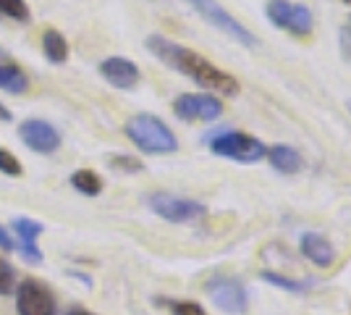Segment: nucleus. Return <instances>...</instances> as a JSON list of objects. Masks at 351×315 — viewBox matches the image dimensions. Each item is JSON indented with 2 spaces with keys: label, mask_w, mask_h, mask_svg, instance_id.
I'll return each instance as SVG.
<instances>
[{
  "label": "nucleus",
  "mask_w": 351,
  "mask_h": 315,
  "mask_svg": "<svg viewBox=\"0 0 351 315\" xmlns=\"http://www.w3.org/2000/svg\"><path fill=\"white\" fill-rule=\"evenodd\" d=\"M145 45L168 69L189 76L191 82H197L199 87H205L210 92H218V95H228V97L239 95V82H236L234 76L228 74V71H223V69H218V66H213L210 60L202 58L199 53L189 50V47L178 45V43L162 37V34H149L145 40Z\"/></svg>",
  "instance_id": "nucleus-1"
},
{
  "label": "nucleus",
  "mask_w": 351,
  "mask_h": 315,
  "mask_svg": "<svg viewBox=\"0 0 351 315\" xmlns=\"http://www.w3.org/2000/svg\"><path fill=\"white\" fill-rule=\"evenodd\" d=\"M126 137L147 155H168L178 150V139L171 126L152 113H136L126 121Z\"/></svg>",
  "instance_id": "nucleus-2"
},
{
  "label": "nucleus",
  "mask_w": 351,
  "mask_h": 315,
  "mask_svg": "<svg viewBox=\"0 0 351 315\" xmlns=\"http://www.w3.org/2000/svg\"><path fill=\"white\" fill-rule=\"evenodd\" d=\"M184 3L191 5V11H194L197 16H202L213 30L228 34V37L236 40L239 45H247V47L257 45V37H254V34H252L241 21H236L234 16L223 8L218 0H184Z\"/></svg>",
  "instance_id": "nucleus-3"
},
{
  "label": "nucleus",
  "mask_w": 351,
  "mask_h": 315,
  "mask_svg": "<svg viewBox=\"0 0 351 315\" xmlns=\"http://www.w3.org/2000/svg\"><path fill=\"white\" fill-rule=\"evenodd\" d=\"M210 150L218 158H228L236 163H257L265 158L267 148L257 137L244 135V132H223L210 139Z\"/></svg>",
  "instance_id": "nucleus-4"
},
{
  "label": "nucleus",
  "mask_w": 351,
  "mask_h": 315,
  "mask_svg": "<svg viewBox=\"0 0 351 315\" xmlns=\"http://www.w3.org/2000/svg\"><path fill=\"white\" fill-rule=\"evenodd\" d=\"M265 14H267L273 27L286 30L293 37H307L315 27L312 11L302 3H293V0H267Z\"/></svg>",
  "instance_id": "nucleus-5"
},
{
  "label": "nucleus",
  "mask_w": 351,
  "mask_h": 315,
  "mask_svg": "<svg viewBox=\"0 0 351 315\" xmlns=\"http://www.w3.org/2000/svg\"><path fill=\"white\" fill-rule=\"evenodd\" d=\"M147 208L152 210L155 215H160L162 221H171V224H189V221H197V218H202L207 213L202 202L168 195V192L149 195L147 197Z\"/></svg>",
  "instance_id": "nucleus-6"
},
{
  "label": "nucleus",
  "mask_w": 351,
  "mask_h": 315,
  "mask_svg": "<svg viewBox=\"0 0 351 315\" xmlns=\"http://www.w3.org/2000/svg\"><path fill=\"white\" fill-rule=\"evenodd\" d=\"M207 297L215 302V307H220L223 313L239 315L247 310V289L241 281L228 279V276H218V279H210L205 286Z\"/></svg>",
  "instance_id": "nucleus-7"
},
{
  "label": "nucleus",
  "mask_w": 351,
  "mask_h": 315,
  "mask_svg": "<svg viewBox=\"0 0 351 315\" xmlns=\"http://www.w3.org/2000/svg\"><path fill=\"white\" fill-rule=\"evenodd\" d=\"M16 310L19 315H56V300L47 286L27 279L16 286Z\"/></svg>",
  "instance_id": "nucleus-8"
},
{
  "label": "nucleus",
  "mask_w": 351,
  "mask_h": 315,
  "mask_svg": "<svg viewBox=\"0 0 351 315\" xmlns=\"http://www.w3.org/2000/svg\"><path fill=\"white\" fill-rule=\"evenodd\" d=\"M173 113L181 121H215L223 113V103L213 95L186 92L173 100Z\"/></svg>",
  "instance_id": "nucleus-9"
},
{
  "label": "nucleus",
  "mask_w": 351,
  "mask_h": 315,
  "mask_svg": "<svg viewBox=\"0 0 351 315\" xmlns=\"http://www.w3.org/2000/svg\"><path fill=\"white\" fill-rule=\"evenodd\" d=\"M19 137H21V142L32 152H40V155H53L60 148V132L50 121H43V119L21 121Z\"/></svg>",
  "instance_id": "nucleus-10"
},
{
  "label": "nucleus",
  "mask_w": 351,
  "mask_h": 315,
  "mask_svg": "<svg viewBox=\"0 0 351 315\" xmlns=\"http://www.w3.org/2000/svg\"><path fill=\"white\" fill-rule=\"evenodd\" d=\"M100 74L116 90H134L139 84V66L129 58H121V56H110V58L100 60Z\"/></svg>",
  "instance_id": "nucleus-11"
},
{
  "label": "nucleus",
  "mask_w": 351,
  "mask_h": 315,
  "mask_svg": "<svg viewBox=\"0 0 351 315\" xmlns=\"http://www.w3.org/2000/svg\"><path fill=\"white\" fill-rule=\"evenodd\" d=\"M299 250H302V255L307 257L309 263H315V266H320V268L333 266V260H336V250H333V244L325 240L322 234H315V231L302 234V240H299Z\"/></svg>",
  "instance_id": "nucleus-12"
},
{
  "label": "nucleus",
  "mask_w": 351,
  "mask_h": 315,
  "mask_svg": "<svg viewBox=\"0 0 351 315\" xmlns=\"http://www.w3.org/2000/svg\"><path fill=\"white\" fill-rule=\"evenodd\" d=\"M265 158L278 174H286V176H293L302 171V155L293 150L291 145H273V148H267Z\"/></svg>",
  "instance_id": "nucleus-13"
},
{
  "label": "nucleus",
  "mask_w": 351,
  "mask_h": 315,
  "mask_svg": "<svg viewBox=\"0 0 351 315\" xmlns=\"http://www.w3.org/2000/svg\"><path fill=\"white\" fill-rule=\"evenodd\" d=\"M43 50H45V58L50 60V63H66V58H69V43H66V37L58 30L45 32Z\"/></svg>",
  "instance_id": "nucleus-14"
},
{
  "label": "nucleus",
  "mask_w": 351,
  "mask_h": 315,
  "mask_svg": "<svg viewBox=\"0 0 351 315\" xmlns=\"http://www.w3.org/2000/svg\"><path fill=\"white\" fill-rule=\"evenodd\" d=\"M71 187L76 192H82V195L97 197L103 192V179H100V174L92 171V168H79V171L71 174Z\"/></svg>",
  "instance_id": "nucleus-15"
},
{
  "label": "nucleus",
  "mask_w": 351,
  "mask_h": 315,
  "mask_svg": "<svg viewBox=\"0 0 351 315\" xmlns=\"http://www.w3.org/2000/svg\"><path fill=\"white\" fill-rule=\"evenodd\" d=\"M29 87V79L21 69H16L11 63H0V90H8L14 95H21Z\"/></svg>",
  "instance_id": "nucleus-16"
},
{
  "label": "nucleus",
  "mask_w": 351,
  "mask_h": 315,
  "mask_svg": "<svg viewBox=\"0 0 351 315\" xmlns=\"http://www.w3.org/2000/svg\"><path fill=\"white\" fill-rule=\"evenodd\" d=\"M263 281H267V284L276 286V289H283V292H291V294H302V292H307V289H309V284H302V281L286 279V276H280V273H273V270H265Z\"/></svg>",
  "instance_id": "nucleus-17"
},
{
  "label": "nucleus",
  "mask_w": 351,
  "mask_h": 315,
  "mask_svg": "<svg viewBox=\"0 0 351 315\" xmlns=\"http://www.w3.org/2000/svg\"><path fill=\"white\" fill-rule=\"evenodd\" d=\"M14 231L19 234V242H37L43 234V224L32 218H14Z\"/></svg>",
  "instance_id": "nucleus-18"
},
{
  "label": "nucleus",
  "mask_w": 351,
  "mask_h": 315,
  "mask_svg": "<svg viewBox=\"0 0 351 315\" xmlns=\"http://www.w3.org/2000/svg\"><path fill=\"white\" fill-rule=\"evenodd\" d=\"M0 14L14 21H29V5L27 0H0Z\"/></svg>",
  "instance_id": "nucleus-19"
},
{
  "label": "nucleus",
  "mask_w": 351,
  "mask_h": 315,
  "mask_svg": "<svg viewBox=\"0 0 351 315\" xmlns=\"http://www.w3.org/2000/svg\"><path fill=\"white\" fill-rule=\"evenodd\" d=\"M162 307H168L171 315H207L202 305L191 300H160Z\"/></svg>",
  "instance_id": "nucleus-20"
},
{
  "label": "nucleus",
  "mask_w": 351,
  "mask_h": 315,
  "mask_svg": "<svg viewBox=\"0 0 351 315\" xmlns=\"http://www.w3.org/2000/svg\"><path fill=\"white\" fill-rule=\"evenodd\" d=\"M0 174H8V176H21L24 174L21 161L11 150H5V148H0Z\"/></svg>",
  "instance_id": "nucleus-21"
},
{
  "label": "nucleus",
  "mask_w": 351,
  "mask_h": 315,
  "mask_svg": "<svg viewBox=\"0 0 351 315\" xmlns=\"http://www.w3.org/2000/svg\"><path fill=\"white\" fill-rule=\"evenodd\" d=\"M16 292V270L5 257H0V294H11Z\"/></svg>",
  "instance_id": "nucleus-22"
},
{
  "label": "nucleus",
  "mask_w": 351,
  "mask_h": 315,
  "mask_svg": "<svg viewBox=\"0 0 351 315\" xmlns=\"http://www.w3.org/2000/svg\"><path fill=\"white\" fill-rule=\"evenodd\" d=\"M110 165L118 168V171H129V174L145 168L142 161H136V158H132V155H110Z\"/></svg>",
  "instance_id": "nucleus-23"
},
{
  "label": "nucleus",
  "mask_w": 351,
  "mask_h": 315,
  "mask_svg": "<svg viewBox=\"0 0 351 315\" xmlns=\"http://www.w3.org/2000/svg\"><path fill=\"white\" fill-rule=\"evenodd\" d=\"M16 250H19V255L24 257L27 263H34V266L43 263V250L37 247V242H19Z\"/></svg>",
  "instance_id": "nucleus-24"
},
{
  "label": "nucleus",
  "mask_w": 351,
  "mask_h": 315,
  "mask_svg": "<svg viewBox=\"0 0 351 315\" xmlns=\"http://www.w3.org/2000/svg\"><path fill=\"white\" fill-rule=\"evenodd\" d=\"M0 247H3L5 253H11V250H16L14 240H11V234H8V229H3V226H0Z\"/></svg>",
  "instance_id": "nucleus-25"
},
{
  "label": "nucleus",
  "mask_w": 351,
  "mask_h": 315,
  "mask_svg": "<svg viewBox=\"0 0 351 315\" xmlns=\"http://www.w3.org/2000/svg\"><path fill=\"white\" fill-rule=\"evenodd\" d=\"M341 45H343V53H346V58L351 60V34H341Z\"/></svg>",
  "instance_id": "nucleus-26"
},
{
  "label": "nucleus",
  "mask_w": 351,
  "mask_h": 315,
  "mask_svg": "<svg viewBox=\"0 0 351 315\" xmlns=\"http://www.w3.org/2000/svg\"><path fill=\"white\" fill-rule=\"evenodd\" d=\"M14 119V116H11V110H8V108H5V105L0 103V121H5V124H8V121Z\"/></svg>",
  "instance_id": "nucleus-27"
},
{
  "label": "nucleus",
  "mask_w": 351,
  "mask_h": 315,
  "mask_svg": "<svg viewBox=\"0 0 351 315\" xmlns=\"http://www.w3.org/2000/svg\"><path fill=\"white\" fill-rule=\"evenodd\" d=\"M69 315H95V313H89V310H82V307H73V310H69Z\"/></svg>",
  "instance_id": "nucleus-28"
},
{
  "label": "nucleus",
  "mask_w": 351,
  "mask_h": 315,
  "mask_svg": "<svg viewBox=\"0 0 351 315\" xmlns=\"http://www.w3.org/2000/svg\"><path fill=\"white\" fill-rule=\"evenodd\" d=\"M349 110H351V100H349Z\"/></svg>",
  "instance_id": "nucleus-29"
},
{
  "label": "nucleus",
  "mask_w": 351,
  "mask_h": 315,
  "mask_svg": "<svg viewBox=\"0 0 351 315\" xmlns=\"http://www.w3.org/2000/svg\"><path fill=\"white\" fill-rule=\"evenodd\" d=\"M343 3H351V0H343Z\"/></svg>",
  "instance_id": "nucleus-30"
}]
</instances>
